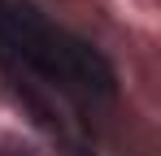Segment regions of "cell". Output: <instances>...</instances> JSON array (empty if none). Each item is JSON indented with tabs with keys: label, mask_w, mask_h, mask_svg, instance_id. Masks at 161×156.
I'll return each mask as SVG.
<instances>
[{
	"label": "cell",
	"mask_w": 161,
	"mask_h": 156,
	"mask_svg": "<svg viewBox=\"0 0 161 156\" xmlns=\"http://www.w3.org/2000/svg\"><path fill=\"white\" fill-rule=\"evenodd\" d=\"M0 39L53 87H65L87 100L113 96V65L79 35L48 22L31 0H0Z\"/></svg>",
	"instance_id": "obj_1"
}]
</instances>
